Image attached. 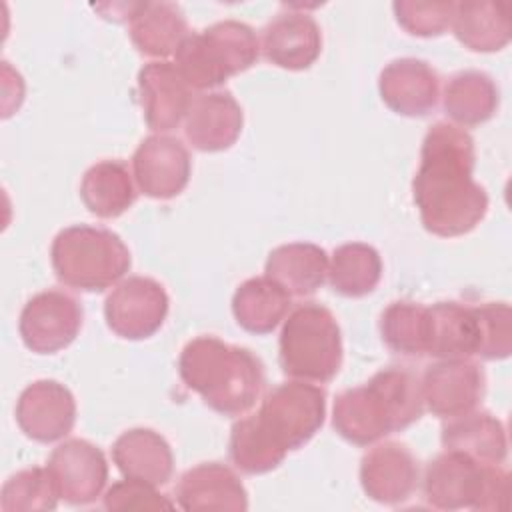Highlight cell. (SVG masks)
<instances>
[{
  "mask_svg": "<svg viewBox=\"0 0 512 512\" xmlns=\"http://www.w3.org/2000/svg\"><path fill=\"white\" fill-rule=\"evenodd\" d=\"M474 164V138L464 128L452 122L428 128L412 180V198L428 232L454 238L484 220L488 194L472 178Z\"/></svg>",
  "mask_w": 512,
  "mask_h": 512,
  "instance_id": "6da1fadb",
  "label": "cell"
},
{
  "mask_svg": "<svg viewBox=\"0 0 512 512\" xmlns=\"http://www.w3.org/2000/svg\"><path fill=\"white\" fill-rule=\"evenodd\" d=\"M424 412L418 378L400 366L378 370L366 384L342 390L332 408L334 430L350 444L368 446L404 430Z\"/></svg>",
  "mask_w": 512,
  "mask_h": 512,
  "instance_id": "7a4b0ae2",
  "label": "cell"
},
{
  "mask_svg": "<svg viewBox=\"0 0 512 512\" xmlns=\"http://www.w3.org/2000/svg\"><path fill=\"white\" fill-rule=\"evenodd\" d=\"M178 372L186 388L222 416L248 412L266 382L264 364L256 354L216 336L190 340L180 352Z\"/></svg>",
  "mask_w": 512,
  "mask_h": 512,
  "instance_id": "3957f363",
  "label": "cell"
},
{
  "mask_svg": "<svg viewBox=\"0 0 512 512\" xmlns=\"http://www.w3.org/2000/svg\"><path fill=\"white\" fill-rule=\"evenodd\" d=\"M50 260L56 278L82 292L110 288L132 264L130 250L116 232L90 224L60 230L52 240Z\"/></svg>",
  "mask_w": 512,
  "mask_h": 512,
  "instance_id": "277c9868",
  "label": "cell"
},
{
  "mask_svg": "<svg viewBox=\"0 0 512 512\" xmlns=\"http://www.w3.org/2000/svg\"><path fill=\"white\" fill-rule=\"evenodd\" d=\"M258 56L260 40L252 26L240 20H220L190 32L174 52V64L192 90H206L248 70Z\"/></svg>",
  "mask_w": 512,
  "mask_h": 512,
  "instance_id": "5b68a950",
  "label": "cell"
},
{
  "mask_svg": "<svg viewBox=\"0 0 512 512\" xmlns=\"http://www.w3.org/2000/svg\"><path fill=\"white\" fill-rule=\"evenodd\" d=\"M342 356V332L326 306L306 302L288 314L278 340L284 374L306 382H330L342 366Z\"/></svg>",
  "mask_w": 512,
  "mask_h": 512,
  "instance_id": "8992f818",
  "label": "cell"
},
{
  "mask_svg": "<svg viewBox=\"0 0 512 512\" xmlns=\"http://www.w3.org/2000/svg\"><path fill=\"white\" fill-rule=\"evenodd\" d=\"M424 498L440 510H506L510 476L500 464H482L454 450H444L426 464Z\"/></svg>",
  "mask_w": 512,
  "mask_h": 512,
  "instance_id": "52a82bcc",
  "label": "cell"
},
{
  "mask_svg": "<svg viewBox=\"0 0 512 512\" xmlns=\"http://www.w3.org/2000/svg\"><path fill=\"white\" fill-rule=\"evenodd\" d=\"M326 392L306 380L282 382L272 388L252 422L280 454L302 448L324 424Z\"/></svg>",
  "mask_w": 512,
  "mask_h": 512,
  "instance_id": "ba28073f",
  "label": "cell"
},
{
  "mask_svg": "<svg viewBox=\"0 0 512 512\" xmlns=\"http://www.w3.org/2000/svg\"><path fill=\"white\" fill-rule=\"evenodd\" d=\"M168 308V294L158 280L130 276L116 284L106 296L104 318L116 336L144 340L162 328Z\"/></svg>",
  "mask_w": 512,
  "mask_h": 512,
  "instance_id": "9c48e42d",
  "label": "cell"
},
{
  "mask_svg": "<svg viewBox=\"0 0 512 512\" xmlns=\"http://www.w3.org/2000/svg\"><path fill=\"white\" fill-rule=\"evenodd\" d=\"M84 320L82 304L64 290H42L22 308L18 330L24 346L36 354H54L70 346Z\"/></svg>",
  "mask_w": 512,
  "mask_h": 512,
  "instance_id": "30bf717a",
  "label": "cell"
},
{
  "mask_svg": "<svg viewBox=\"0 0 512 512\" xmlns=\"http://www.w3.org/2000/svg\"><path fill=\"white\" fill-rule=\"evenodd\" d=\"M46 470L60 500L72 506L94 502L108 480L104 452L82 438H70L58 444L48 456Z\"/></svg>",
  "mask_w": 512,
  "mask_h": 512,
  "instance_id": "8fae6325",
  "label": "cell"
},
{
  "mask_svg": "<svg viewBox=\"0 0 512 512\" xmlns=\"http://www.w3.org/2000/svg\"><path fill=\"white\" fill-rule=\"evenodd\" d=\"M424 406L438 418L472 412L484 398L486 376L480 364L468 358H448L430 364L422 382Z\"/></svg>",
  "mask_w": 512,
  "mask_h": 512,
  "instance_id": "7c38bea8",
  "label": "cell"
},
{
  "mask_svg": "<svg viewBox=\"0 0 512 512\" xmlns=\"http://www.w3.org/2000/svg\"><path fill=\"white\" fill-rule=\"evenodd\" d=\"M132 170L140 192L148 198L170 200L186 188L192 160L178 138L152 134L138 144L132 156Z\"/></svg>",
  "mask_w": 512,
  "mask_h": 512,
  "instance_id": "4fadbf2b",
  "label": "cell"
},
{
  "mask_svg": "<svg viewBox=\"0 0 512 512\" xmlns=\"http://www.w3.org/2000/svg\"><path fill=\"white\" fill-rule=\"evenodd\" d=\"M16 422L36 442L62 440L76 422L74 394L58 380H36L18 396Z\"/></svg>",
  "mask_w": 512,
  "mask_h": 512,
  "instance_id": "5bb4252c",
  "label": "cell"
},
{
  "mask_svg": "<svg viewBox=\"0 0 512 512\" xmlns=\"http://www.w3.org/2000/svg\"><path fill=\"white\" fill-rule=\"evenodd\" d=\"M138 100L144 120L154 132L174 130L188 114L194 98L192 88L176 64L154 60L138 72Z\"/></svg>",
  "mask_w": 512,
  "mask_h": 512,
  "instance_id": "9a60e30c",
  "label": "cell"
},
{
  "mask_svg": "<svg viewBox=\"0 0 512 512\" xmlns=\"http://www.w3.org/2000/svg\"><path fill=\"white\" fill-rule=\"evenodd\" d=\"M364 494L380 504H402L418 486V462L406 444L382 442L370 448L360 462Z\"/></svg>",
  "mask_w": 512,
  "mask_h": 512,
  "instance_id": "2e32d148",
  "label": "cell"
},
{
  "mask_svg": "<svg viewBox=\"0 0 512 512\" xmlns=\"http://www.w3.org/2000/svg\"><path fill=\"white\" fill-rule=\"evenodd\" d=\"M378 92L384 104L400 116L430 114L440 96L438 72L420 58H396L378 76Z\"/></svg>",
  "mask_w": 512,
  "mask_h": 512,
  "instance_id": "e0dca14e",
  "label": "cell"
},
{
  "mask_svg": "<svg viewBox=\"0 0 512 512\" xmlns=\"http://www.w3.org/2000/svg\"><path fill=\"white\" fill-rule=\"evenodd\" d=\"M264 58L284 70H306L322 52L318 22L306 12H280L262 30Z\"/></svg>",
  "mask_w": 512,
  "mask_h": 512,
  "instance_id": "ac0fdd59",
  "label": "cell"
},
{
  "mask_svg": "<svg viewBox=\"0 0 512 512\" xmlns=\"http://www.w3.org/2000/svg\"><path fill=\"white\" fill-rule=\"evenodd\" d=\"M244 112L228 90H214L194 98L186 118V140L200 152L228 150L240 136Z\"/></svg>",
  "mask_w": 512,
  "mask_h": 512,
  "instance_id": "d6986e66",
  "label": "cell"
},
{
  "mask_svg": "<svg viewBox=\"0 0 512 512\" xmlns=\"http://www.w3.org/2000/svg\"><path fill=\"white\" fill-rule=\"evenodd\" d=\"M178 506L184 510H232L248 508V492L236 472L220 462H202L180 476L176 486Z\"/></svg>",
  "mask_w": 512,
  "mask_h": 512,
  "instance_id": "ffe728a7",
  "label": "cell"
},
{
  "mask_svg": "<svg viewBox=\"0 0 512 512\" xmlns=\"http://www.w3.org/2000/svg\"><path fill=\"white\" fill-rule=\"evenodd\" d=\"M112 460L124 478L162 486L172 478L174 454L168 440L152 428H130L112 444Z\"/></svg>",
  "mask_w": 512,
  "mask_h": 512,
  "instance_id": "44dd1931",
  "label": "cell"
},
{
  "mask_svg": "<svg viewBox=\"0 0 512 512\" xmlns=\"http://www.w3.org/2000/svg\"><path fill=\"white\" fill-rule=\"evenodd\" d=\"M426 354L438 360L470 358L478 354V320L474 306L436 302L426 306Z\"/></svg>",
  "mask_w": 512,
  "mask_h": 512,
  "instance_id": "7402d4cb",
  "label": "cell"
},
{
  "mask_svg": "<svg viewBox=\"0 0 512 512\" xmlns=\"http://www.w3.org/2000/svg\"><path fill=\"white\" fill-rule=\"evenodd\" d=\"M448 420L440 434L444 450L462 452L482 464H502L506 460V428L494 414L472 410Z\"/></svg>",
  "mask_w": 512,
  "mask_h": 512,
  "instance_id": "603a6c76",
  "label": "cell"
},
{
  "mask_svg": "<svg viewBox=\"0 0 512 512\" xmlns=\"http://www.w3.org/2000/svg\"><path fill=\"white\" fill-rule=\"evenodd\" d=\"M328 264V254L318 244L290 242L268 254L264 270L290 296H310L324 284Z\"/></svg>",
  "mask_w": 512,
  "mask_h": 512,
  "instance_id": "cb8c5ba5",
  "label": "cell"
},
{
  "mask_svg": "<svg viewBox=\"0 0 512 512\" xmlns=\"http://www.w3.org/2000/svg\"><path fill=\"white\" fill-rule=\"evenodd\" d=\"M188 22L174 2H138L130 16V38L140 54L166 58L188 36Z\"/></svg>",
  "mask_w": 512,
  "mask_h": 512,
  "instance_id": "d4e9b609",
  "label": "cell"
},
{
  "mask_svg": "<svg viewBox=\"0 0 512 512\" xmlns=\"http://www.w3.org/2000/svg\"><path fill=\"white\" fill-rule=\"evenodd\" d=\"M450 28L472 52L502 50L510 42V6L488 0L456 2Z\"/></svg>",
  "mask_w": 512,
  "mask_h": 512,
  "instance_id": "484cf974",
  "label": "cell"
},
{
  "mask_svg": "<svg viewBox=\"0 0 512 512\" xmlns=\"http://www.w3.org/2000/svg\"><path fill=\"white\" fill-rule=\"evenodd\" d=\"M132 174L122 160H100L92 164L80 182L84 206L98 218H118L136 200Z\"/></svg>",
  "mask_w": 512,
  "mask_h": 512,
  "instance_id": "4316f807",
  "label": "cell"
},
{
  "mask_svg": "<svg viewBox=\"0 0 512 512\" xmlns=\"http://www.w3.org/2000/svg\"><path fill=\"white\" fill-rule=\"evenodd\" d=\"M290 310V294L268 276L244 280L232 296V314L246 332H272Z\"/></svg>",
  "mask_w": 512,
  "mask_h": 512,
  "instance_id": "83f0119b",
  "label": "cell"
},
{
  "mask_svg": "<svg viewBox=\"0 0 512 512\" xmlns=\"http://www.w3.org/2000/svg\"><path fill=\"white\" fill-rule=\"evenodd\" d=\"M500 104V92L492 76L480 70L454 74L444 88V112L456 126H478L490 120Z\"/></svg>",
  "mask_w": 512,
  "mask_h": 512,
  "instance_id": "f1b7e54d",
  "label": "cell"
},
{
  "mask_svg": "<svg viewBox=\"0 0 512 512\" xmlns=\"http://www.w3.org/2000/svg\"><path fill=\"white\" fill-rule=\"evenodd\" d=\"M382 278V258L378 250L364 242H348L334 250L328 264V282L334 292L346 298L370 294Z\"/></svg>",
  "mask_w": 512,
  "mask_h": 512,
  "instance_id": "f546056e",
  "label": "cell"
},
{
  "mask_svg": "<svg viewBox=\"0 0 512 512\" xmlns=\"http://www.w3.org/2000/svg\"><path fill=\"white\" fill-rule=\"evenodd\" d=\"M426 322V306L410 300H396L380 316V336L394 354L410 358L424 356Z\"/></svg>",
  "mask_w": 512,
  "mask_h": 512,
  "instance_id": "4dcf8cb0",
  "label": "cell"
},
{
  "mask_svg": "<svg viewBox=\"0 0 512 512\" xmlns=\"http://www.w3.org/2000/svg\"><path fill=\"white\" fill-rule=\"evenodd\" d=\"M60 496L46 468H24L12 474L0 492V508L4 512L54 510Z\"/></svg>",
  "mask_w": 512,
  "mask_h": 512,
  "instance_id": "1f68e13d",
  "label": "cell"
},
{
  "mask_svg": "<svg viewBox=\"0 0 512 512\" xmlns=\"http://www.w3.org/2000/svg\"><path fill=\"white\" fill-rule=\"evenodd\" d=\"M478 320V354L484 360H504L512 352V312L506 302L474 306Z\"/></svg>",
  "mask_w": 512,
  "mask_h": 512,
  "instance_id": "d6a6232c",
  "label": "cell"
},
{
  "mask_svg": "<svg viewBox=\"0 0 512 512\" xmlns=\"http://www.w3.org/2000/svg\"><path fill=\"white\" fill-rule=\"evenodd\" d=\"M456 2H412L398 0L392 4L396 22L412 36L432 38L444 34L452 24Z\"/></svg>",
  "mask_w": 512,
  "mask_h": 512,
  "instance_id": "836d02e7",
  "label": "cell"
},
{
  "mask_svg": "<svg viewBox=\"0 0 512 512\" xmlns=\"http://www.w3.org/2000/svg\"><path fill=\"white\" fill-rule=\"evenodd\" d=\"M104 508L106 510H170L174 502H170L164 494L156 490V486L126 478L114 482L104 494Z\"/></svg>",
  "mask_w": 512,
  "mask_h": 512,
  "instance_id": "e575fe53",
  "label": "cell"
}]
</instances>
